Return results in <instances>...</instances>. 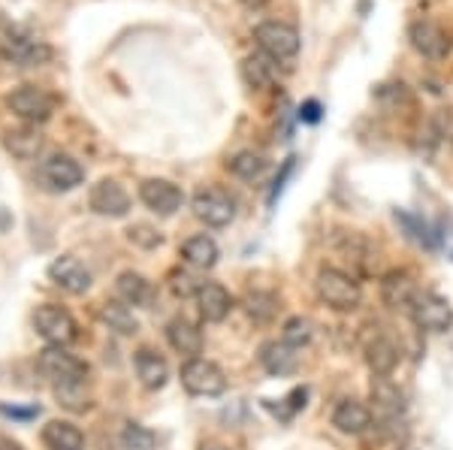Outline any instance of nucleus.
<instances>
[{"label": "nucleus", "instance_id": "f257e3e1", "mask_svg": "<svg viewBox=\"0 0 453 450\" xmlns=\"http://www.w3.org/2000/svg\"><path fill=\"white\" fill-rule=\"evenodd\" d=\"M314 290H318V296L333 311H354L357 306H360V300H363L360 281H357L354 275L335 270V266H326V270L318 272Z\"/></svg>", "mask_w": 453, "mask_h": 450}, {"label": "nucleus", "instance_id": "f03ea898", "mask_svg": "<svg viewBox=\"0 0 453 450\" xmlns=\"http://www.w3.org/2000/svg\"><path fill=\"white\" fill-rule=\"evenodd\" d=\"M36 369L52 387H70V384H82L88 378V362L73 357L67 347L49 345L46 351L36 357Z\"/></svg>", "mask_w": 453, "mask_h": 450}, {"label": "nucleus", "instance_id": "7ed1b4c3", "mask_svg": "<svg viewBox=\"0 0 453 450\" xmlns=\"http://www.w3.org/2000/svg\"><path fill=\"white\" fill-rule=\"evenodd\" d=\"M36 179H40V185L46 187V191L67 194L73 187L82 185L85 170L76 157L64 155V151H55V155H49L40 161V166H36Z\"/></svg>", "mask_w": 453, "mask_h": 450}, {"label": "nucleus", "instance_id": "20e7f679", "mask_svg": "<svg viewBox=\"0 0 453 450\" xmlns=\"http://www.w3.org/2000/svg\"><path fill=\"white\" fill-rule=\"evenodd\" d=\"M254 40H257L260 52L275 57V61H290V57L299 55V31L288 21H263V25L254 27Z\"/></svg>", "mask_w": 453, "mask_h": 450}, {"label": "nucleus", "instance_id": "39448f33", "mask_svg": "<svg viewBox=\"0 0 453 450\" xmlns=\"http://www.w3.org/2000/svg\"><path fill=\"white\" fill-rule=\"evenodd\" d=\"M34 326L49 345H58V347H67L79 339L76 317H73L64 306H55V302H46V306L36 309Z\"/></svg>", "mask_w": 453, "mask_h": 450}, {"label": "nucleus", "instance_id": "423d86ee", "mask_svg": "<svg viewBox=\"0 0 453 450\" xmlns=\"http://www.w3.org/2000/svg\"><path fill=\"white\" fill-rule=\"evenodd\" d=\"M181 387L191 396H221L226 390V375L218 362L206 357H191L181 366Z\"/></svg>", "mask_w": 453, "mask_h": 450}, {"label": "nucleus", "instance_id": "0eeeda50", "mask_svg": "<svg viewBox=\"0 0 453 450\" xmlns=\"http://www.w3.org/2000/svg\"><path fill=\"white\" fill-rule=\"evenodd\" d=\"M6 106H10L21 121H27V125H42V121H49L55 112V100L42 88H36V85H19L16 91H10L6 94Z\"/></svg>", "mask_w": 453, "mask_h": 450}, {"label": "nucleus", "instance_id": "6e6552de", "mask_svg": "<svg viewBox=\"0 0 453 450\" xmlns=\"http://www.w3.org/2000/svg\"><path fill=\"white\" fill-rule=\"evenodd\" d=\"M0 55L16 67H40L52 57V49L31 36H21L16 31H0Z\"/></svg>", "mask_w": 453, "mask_h": 450}, {"label": "nucleus", "instance_id": "1a4fd4ad", "mask_svg": "<svg viewBox=\"0 0 453 450\" xmlns=\"http://www.w3.org/2000/svg\"><path fill=\"white\" fill-rule=\"evenodd\" d=\"M411 317L420 330L444 332V330H450V324H453V306L444 296L426 290V294H418V300L411 302Z\"/></svg>", "mask_w": 453, "mask_h": 450}, {"label": "nucleus", "instance_id": "9d476101", "mask_svg": "<svg viewBox=\"0 0 453 450\" xmlns=\"http://www.w3.org/2000/svg\"><path fill=\"white\" fill-rule=\"evenodd\" d=\"M191 209L206 227H226V224L233 221V215H236V202H233V197L224 191H218V187H203V191H196Z\"/></svg>", "mask_w": 453, "mask_h": 450}, {"label": "nucleus", "instance_id": "9b49d317", "mask_svg": "<svg viewBox=\"0 0 453 450\" xmlns=\"http://www.w3.org/2000/svg\"><path fill=\"white\" fill-rule=\"evenodd\" d=\"M140 200L155 215L170 217V215H175L181 209V202H185V194H181L179 187H175L173 181H166V179H145L142 185H140Z\"/></svg>", "mask_w": 453, "mask_h": 450}, {"label": "nucleus", "instance_id": "f8f14e48", "mask_svg": "<svg viewBox=\"0 0 453 450\" xmlns=\"http://www.w3.org/2000/svg\"><path fill=\"white\" fill-rule=\"evenodd\" d=\"M88 202H91L94 212L104 215V217H124L130 212V194L124 191L115 179L97 181V185L91 187V197H88Z\"/></svg>", "mask_w": 453, "mask_h": 450}, {"label": "nucleus", "instance_id": "ddd939ff", "mask_svg": "<svg viewBox=\"0 0 453 450\" xmlns=\"http://www.w3.org/2000/svg\"><path fill=\"white\" fill-rule=\"evenodd\" d=\"M49 278L61 290H67V294H85V290L91 287V270H88L79 257H70V254L58 257L55 263L49 266Z\"/></svg>", "mask_w": 453, "mask_h": 450}, {"label": "nucleus", "instance_id": "4468645a", "mask_svg": "<svg viewBox=\"0 0 453 450\" xmlns=\"http://www.w3.org/2000/svg\"><path fill=\"white\" fill-rule=\"evenodd\" d=\"M408 40H411V46L418 49L423 57H433V61L435 57H444L450 49L448 34H444L435 21H414V25L408 27Z\"/></svg>", "mask_w": 453, "mask_h": 450}, {"label": "nucleus", "instance_id": "2eb2a0df", "mask_svg": "<svg viewBox=\"0 0 453 450\" xmlns=\"http://www.w3.org/2000/svg\"><path fill=\"white\" fill-rule=\"evenodd\" d=\"M418 294V285H414V278L405 270H390L381 278V300L390 309H411Z\"/></svg>", "mask_w": 453, "mask_h": 450}, {"label": "nucleus", "instance_id": "dca6fc26", "mask_svg": "<svg viewBox=\"0 0 453 450\" xmlns=\"http://www.w3.org/2000/svg\"><path fill=\"white\" fill-rule=\"evenodd\" d=\"M372 405H375V415L387 420V423H393V420H399L405 415V399H402L396 384L390 378H384V375H378V378L372 381Z\"/></svg>", "mask_w": 453, "mask_h": 450}, {"label": "nucleus", "instance_id": "f3484780", "mask_svg": "<svg viewBox=\"0 0 453 450\" xmlns=\"http://www.w3.org/2000/svg\"><path fill=\"white\" fill-rule=\"evenodd\" d=\"M333 426L345 435H363L372 426V411L360 399H342L333 411Z\"/></svg>", "mask_w": 453, "mask_h": 450}, {"label": "nucleus", "instance_id": "a211bd4d", "mask_svg": "<svg viewBox=\"0 0 453 450\" xmlns=\"http://www.w3.org/2000/svg\"><path fill=\"white\" fill-rule=\"evenodd\" d=\"M136 378L145 390H160L166 387V381H170V366H166V360L160 357L157 351H151V347H140L136 351Z\"/></svg>", "mask_w": 453, "mask_h": 450}, {"label": "nucleus", "instance_id": "6ab92c4d", "mask_svg": "<svg viewBox=\"0 0 453 450\" xmlns=\"http://www.w3.org/2000/svg\"><path fill=\"white\" fill-rule=\"evenodd\" d=\"M196 309L206 324H221L233 309V296L221 285H203L196 294Z\"/></svg>", "mask_w": 453, "mask_h": 450}, {"label": "nucleus", "instance_id": "aec40b11", "mask_svg": "<svg viewBox=\"0 0 453 450\" xmlns=\"http://www.w3.org/2000/svg\"><path fill=\"white\" fill-rule=\"evenodd\" d=\"M166 342H170L173 351L185 354V357H196L203 351V332L188 317H173L166 324Z\"/></svg>", "mask_w": 453, "mask_h": 450}, {"label": "nucleus", "instance_id": "412c9836", "mask_svg": "<svg viewBox=\"0 0 453 450\" xmlns=\"http://www.w3.org/2000/svg\"><path fill=\"white\" fill-rule=\"evenodd\" d=\"M42 445L49 450H82L85 435L76 423H70V420H49V423L42 426Z\"/></svg>", "mask_w": 453, "mask_h": 450}, {"label": "nucleus", "instance_id": "4be33fe9", "mask_svg": "<svg viewBox=\"0 0 453 450\" xmlns=\"http://www.w3.org/2000/svg\"><path fill=\"white\" fill-rule=\"evenodd\" d=\"M151 281L145 278L140 272H121L119 278H115V296H119V302L124 306H149L151 302Z\"/></svg>", "mask_w": 453, "mask_h": 450}, {"label": "nucleus", "instance_id": "5701e85b", "mask_svg": "<svg viewBox=\"0 0 453 450\" xmlns=\"http://www.w3.org/2000/svg\"><path fill=\"white\" fill-rule=\"evenodd\" d=\"M4 145L12 157H19V161H34L42 149V136H40V130H36V125L12 127V130H6Z\"/></svg>", "mask_w": 453, "mask_h": 450}, {"label": "nucleus", "instance_id": "b1692460", "mask_svg": "<svg viewBox=\"0 0 453 450\" xmlns=\"http://www.w3.org/2000/svg\"><path fill=\"white\" fill-rule=\"evenodd\" d=\"M296 347L284 345V342H266L260 347V366L266 369L269 375H290L296 369Z\"/></svg>", "mask_w": 453, "mask_h": 450}, {"label": "nucleus", "instance_id": "393cba45", "mask_svg": "<svg viewBox=\"0 0 453 450\" xmlns=\"http://www.w3.org/2000/svg\"><path fill=\"white\" fill-rule=\"evenodd\" d=\"M366 362H369V369L375 375H390L393 369L399 366V347L393 339H387V336H378L375 342H369L366 347Z\"/></svg>", "mask_w": 453, "mask_h": 450}, {"label": "nucleus", "instance_id": "a878e982", "mask_svg": "<svg viewBox=\"0 0 453 450\" xmlns=\"http://www.w3.org/2000/svg\"><path fill=\"white\" fill-rule=\"evenodd\" d=\"M181 257L185 263H191L194 270H211L218 263V245L215 239L200 233V236H191L185 245H181Z\"/></svg>", "mask_w": 453, "mask_h": 450}, {"label": "nucleus", "instance_id": "bb28decb", "mask_svg": "<svg viewBox=\"0 0 453 450\" xmlns=\"http://www.w3.org/2000/svg\"><path fill=\"white\" fill-rule=\"evenodd\" d=\"M245 79L251 88H269L279 79V61L269 55H251L245 61Z\"/></svg>", "mask_w": 453, "mask_h": 450}, {"label": "nucleus", "instance_id": "cd10ccee", "mask_svg": "<svg viewBox=\"0 0 453 450\" xmlns=\"http://www.w3.org/2000/svg\"><path fill=\"white\" fill-rule=\"evenodd\" d=\"M100 317L106 321L109 330L121 332V336H134V332L140 330L134 311H130V306H124V302H106V306L100 309Z\"/></svg>", "mask_w": 453, "mask_h": 450}, {"label": "nucleus", "instance_id": "c85d7f7f", "mask_svg": "<svg viewBox=\"0 0 453 450\" xmlns=\"http://www.w3.org/2000/svg\"><path fill=\"white\" fill-rule=\"evenodd\" d=\"M230 170H233V176L251 181V179L263 176L266 161H263V155H257V151H239L236 157H230Z\"/></svg>", "mask_w": 453, "mask_h": 450}, {"label": "nucleus", "instance_id": "c756f323", "mask_svg": "<svg viewBox=\"0 0 453 450\" xmlns=\"http://www.w3.org/2000/svg\"><path fill=\"white\" fill-rule=\"evenodd\" d=\"M396 221L405 227V236L411 242L423 245V248H435V233L426 227V221H420L418 215H408V212H396Z\"/></svg>", "mask_w": 453, "mask_h": 450}, {"label": "nucleus", "instance_id": "7c9ffc66", "mask_svg": "<svg viewBox=\"0 0 453 450\" xmlns=\"http://www.w3.org/2000/svg\"><path fill=\"white\" fill-rule=\"evenodd\" d=\"M245 309L254 321H273L275 311H279V300L273 294H263V290H254V294L245 296Z\"/></svg>", "mask_w": 453, "mask_h": 450}, {"label": "nucleus", "instance_id": "2f4dec72", "mask_svg": "<svg viewBox=\"0 0 453 450\" xmlns=\"http://www.w3.org/2000/svg\"><path fill=\"white\" fill-rule=\"evenodd\" d=\"M311 336H314V326H311L309 317H290V321L284 324V330H281V342L290 345V347L309 345Z\"/></svg>", "mask_w": 453, "mask_h": 450}, {"label": "nucleus", "instance_id": "473e14b6", "mask_svg": "<svg viewBox=\"0 0 453 450\" xmlns=\"http://www.w3.org/2000/svg\"><path fill=\"white\" fill-rule=\"evenodd\" d=\"M55 396L67 411H88V408H91V393H88L85 381L82 384H70V387H58Z\"/></svg>", "mask_w": 453, "mask_h": 450}, {"label": "nucleus", "instance_id": "72a5a7b5", "mask_svg": "<svg viewBox=\"0 0 453 450\" xmlns=\"http://www.w3.org/2000/svg\"><path fill=\"white\" fill-rule=\"evenodd\" d=\"M121 445L127 450H151L155 447V432L145 430L142 423H127L121 432Z\"/></svg>", "mask_w": 453, "mask_h": 450}, {"label": "nucleus", "instance_id": "f704fd0d", "mask_svg": "<svg viewBox=\"0 0 453 450\" xmlns=\"http://www.w3.org/2000/svg\"><path fill=\"white\" fill-rule=\"evenodd\" d=\"M127 239H130L134 245H140V248H157V245L164 242L157 230L145 227V224H136V227H130V230H127Z\"/></svg>", "mask_w": 453, "mask_h": 450}, {"label": "nucleus", "instance_id": "c9c22d12", "mask_svg": "<svg viewBox=\"0 0 453 450\" xmlns=\"http://www.w3.org/2000/svg\"><path fill=\"white\" fill-rule=\"evenodd\" d=\"M170 285H173V290L179 296H196V294H200V287H203V281H196L191 272H179V270H175L170 275Z\"/></svg>", "mask_w": 453, "mask_h": 450}, {"label": "nucleus", "instance_id": "e433bc0d", "mask_svg": "<svg viewBox=\"0 0 453 450\" xmlns=\"http://www.w3.org/2000/svg\"><path fill=\"white\" fill-rule=\"evenodd\" d=\"M290 172H294V157H288V164L281 166L279 179L273 181V191H269V206H273V202H275V197H279V194L284 191V181L290 179Z\"/></svg>", "mask_w": 453, "mask_h": 450}, {"label": "nucleus", "instance_id": "4c0bfd02", "mask_svg": "<svg viewBox=\"0 0 453 450\" xmlns=\"http://www.w3.org/2000/svg\"><path fill=\"white\" fill-rule=\"evenodd\" d=\"M299 118H303L305 125H318V121H320V103H318V100L303 103V109H299Z\"/></svg>", "mask_w": 453, "mask_h": 450}, {"label": "nucleus", "instance_id": "58836bf2", "mask_svg": "<svg viewBox=\"0 0 453 450\" xmlns=\"http://www.w3.org/2000/svg\"><path fill=\"white\" fill-rule=\"evenodd\" d=\"M200 450H230V447L221 445V441H203Z\"/></svg>", "mask_w": 453, "mask_h": 450}, {"label": "nucleus", "instance_id": "ea45409f", "mask_svg": "<svg viewBox=\"0 0 453 450\" xmlns=\"http://www.w3.org/2000/svg\"><path fill=\"white\" fill-rule=\"evenodd\" d=\"M10 224H12V217L6 215V209H0V233H4V230L10 227Z\"/></svg>", "mask_w": 453, "mask_h": 450}, {"label": "nucleus", "instance_id": "a19ab883", "mask_svg": "<svg viewBox=\"0 0 453 450\" xmlns=\"http://www.w3.org/2000/svg\"><path fill=\"white\" fill-rule=\"evenodd\" d=\"M242 4L248 6V10H263V6H266L269 0H242Z\"/></svg>", "mask_w": 453, "mask_h": 450}]
</instances>
